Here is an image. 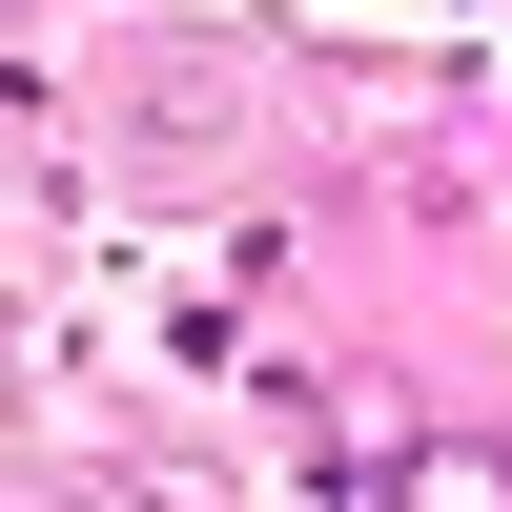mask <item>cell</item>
Instances as JSON below:
<instances>
[{
	"label": "cell",
	"instance_id": "obj_1",
	"mask_svg": "<svg viewBox=\"0 0 512 512\" xmlns=\"http://www.w3.org/2000/svg\"><path fill=\"white\" fill-rule=\"evenodd\" d=\"M390 512H512V472H492V451H410Z\"/></svg>",
	"mask_w": 512,
	"mask_h": 512
}]
</instances>
